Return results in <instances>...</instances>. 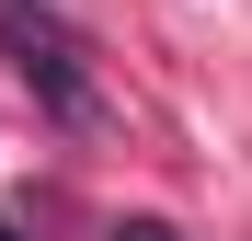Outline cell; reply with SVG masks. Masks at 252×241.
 <instances>
[{"label":"cell","mask_w":252,"mask_h":241,"mask_svg":"<svg viewBox=\"0 0 252 241\" xmlns=\"http://www.w3.org/2000/svg\"><path fill=\"white\" fill-rule=\"evenodd\" d=\"M115 241H172V230H160V218H126V230H115Z\"/></svg>","instance_id":"obj_2"},{"label":"cell","mask_w":252,"mask_h":241,"mask_svg":"<svg viewBox=\"0 0 252 241\" xmlns=\"http://www.w3.org/2000/svg\"><path fill=\"white\" fill-rule=\"evenodd\" d=\"M0 46L34 69V92H46L69 127H92V115H103V92H92V46H80L46 0H0Z\"/></svg>","instance_id":"obj_1"},{"label":"cell","mask_w":252,"mask_h":241,"mask_svg":"<svg viewBox=\"0 0 252 241\" xmlns=\"http://www.w3.org/2000/svg\"><path fill=\"white\" fill-rule=\"evenodd\" d=\"M0 241H23V230H12V218H0Z\"/></svg>","instance_id":"obj_3"}]
</instances>
